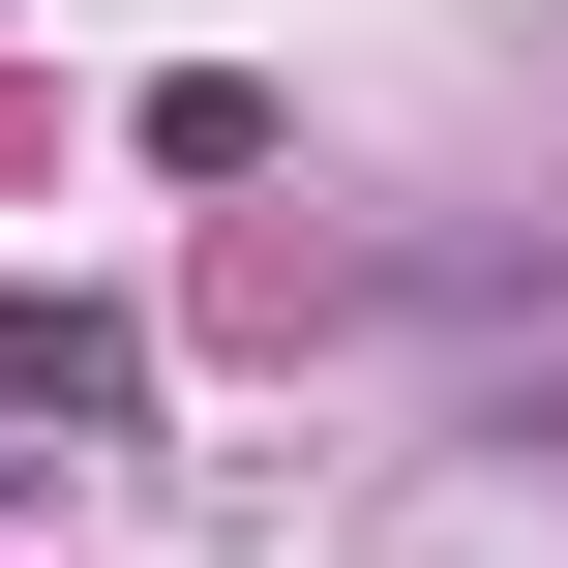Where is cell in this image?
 <instances>
[{"label": "cell", "instance_id": "1", "mask_svg": "<svg viewBox=\"0 0 568 568\" xmlns=\"http://www.w3.org/2000/svg\"><path fill=\"white\" fill-rule=\"evenodd\" d=\"M120 389H150V359H120L90 300H0V419H120Z\"/></svg>", "mask_w": 568, "mask_h": 568}]
</instances>
